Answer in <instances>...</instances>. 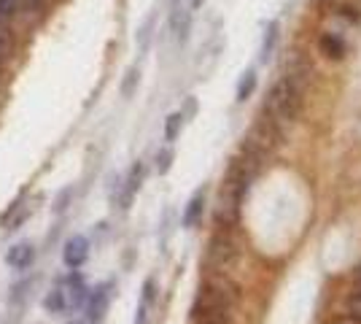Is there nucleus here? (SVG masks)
Instances as JSON below:
<instances>
[{
    "mask_svg": "<svg viewBox=\"0 0 361 324\" xmlns=\"http://www.w3.org/2000/svg\"><path fill=\"white\" fill-rule=\"evenodd\" d=\"M87 260H90V241H87V235H73L65 244V248H62V263L68 265L71 270H78Z\"/></svg>",
    "mask_w": 361,
    "mask_h": 324,
    "instance_id": "f257e3e1",
    "label": "nucleus"
},
{
    "mask_svg": "<svg viewBox=\"0 0 361 324\" xmlns=\"http://www.w3.org/2000/svg\"><path fill=\"white\" fill-rule=\"evenodd\" d=\"M143 179H146V165H143V162H135L119 189V198H116L119 208H130V203H133V198L137 195V189H140V184H143Z\"/></svg>",
    "mask_w": 361,
    "mask_h": 324,
    "instance_id": "f03ea898",
    "label": "nucleus"
},
{
    "mask_svg": "<svg viewBox=\"0 0 361 324\" xmlns=\"http://www.w3.org/2000/svg\"><path fill=\"white\" fill-rule=\"evenodd\" d=\"M170 30L176 35L178 44H186L189 30H192V11H186L180 6V0H173V11H170Z\"/></svg>",
    "mask_w": 361,
    "mask_h": 324,
    "instance_id": "7ed1b4c3",
    "label": "nucleus"
},
{
    "mask_svg": "<svg viewBox=\"0 0 361 324\" xmlns=\"http://www.w3.org/2000/svg\"><path fill=\"white\" fill-rule=\"evenodd\" d=\"M154 303H157V281H154V278H146L143 292H140V303H137V311H135V324H149L151 322Z\"/></svg>",
    "mask_w": 361,
    "mask_h": 324,
    "instance_id": "20e7f679",
    "label": "nucleus"
},
{
    "mask_svg": "<svg viewBox=\"0 0 361 324\" xmlns=\"http://www.w3.org/2000/svg\"><path fill=\"white\" fill-rule=\"evenodd\" d=\"M108 303H111L108 287H100V289H94V292L87 294V319H90V322H100L108 308Z\"/></svg>",
    "mask_w": 361,
    "mask_h": 324,
    "instance_id": "39448f33",
    "label": "nucleus"
},
{
    "mask_svg": "<svg viewBox=\"0 0 361 324\" xmlns=\"http://www.w3.org/2000/svg\"><path fill=\"white\" fill-rule=\"evenodd\" d=\"M35 260V248L30 244H14V246L8 248V254H6V263L11 265L14 270H27Z\"/></svg>",
    "mask_w": 361,
    "mask_h": 324,
    "instance_id": "423d86ee",
    "label": "nucleus"
},
{
    "mask_svg": "<svg viewBox=\"0 0 361 324\" xmlns=\"http://www.w3.org/2000/svg\"><path fill=\"white\" fill-rule=\"evenodd\" d=\"M202 211H205V186H200L192 200L186 203V211H183V227H195L197 222L202 219Z\"/></svg>",
    "mask_w": 361,
    "mask_h": 324,
    "instance_id": "0eeeda50",
    "label": "nucleus"
},
{
    "mask_svg": "<svg viewBox=\"0 0 361 324\" xmlns=\"http://www.w3.org/2000/svg\"><path fill=\"white\" fill-rule=\"evenodd\" d=\"M321 54L326 57V60H343L345 57V52H348V47H345V41L337 35V32H326L324 38H321Z\"/></svg>",
    "mask_w": 361,
    "mask_h": 324,
    "instance_id": "6e6552de",
    "label": "nucleus"
},
{
    "mask_svg": "<svg viewBox=\"0 0 361 324\" xmlns=\"http://www.w3.org/2000/svg\"><path fill=\"white\" fill-rule=\"evenodd\" d=\"M278 35H281V22H278V19H272L270 25H267V32H264V38H262L259 62H267L272 57V52H275V44H278Z\"/></svg>",
    "mask_w": 361,
    "mask_h": 324,
    "instance_id": "1a4fd4ad",
    "label": "nucleus"
},
{
    "mask_svg": "<svg viewBox=\"0 0 361 324\" xmlns=\"http://www.w3.org/2000/svg\"><path fill=\"white\" fill-rule=\"evenodd\" d=\"M256 90V71H245L240 76V81H238V92H235V100L238 103H245L251 95H254Z\"/></svg>",
    "mask_w": 361,
    "mask_h": 324,
    "instance_id": "9d476101",
    "label": "nucleus"
},
{
    "mask_svg": "<svg viewBox=\"0 0 361 324\" xmlns=\"http://www.w3.org/2000/svg\"><path fill=\"white\" fill-rule=\"evenodd\" d=\"M183 122H186V116L180 114V111H176V114H170L165 122V140L167 143H173V140L180 136V130H183Z\"/></svg>",
    "mask_w": 361,
    "mask_h": 324,
    "instance_id": "9b49d317",
    "label": "nucleus"
},
{
    "mask_svg": "<svg viewBox=\"0 0 361 324\" xmlns=\"http://www.w3.org/2000/svg\"><path fill=\"white\" fill-rule=\"evenodd\" d=\"M154 28H157V14H149L146 16V22L140 25V30H137V47H140V52H146V49H149Z\"/></svg>",
    "mask_w": 361,
    "mask_h": 324,
    "instance_id": "f8f14e48",
    "label": "nucleus"
},
{
    "mask_svg": "<svg viewBox=\"0 0 361 324\" xmlns=\"http://www.w3.org/2000/svg\"><path fill=\"white\" fill-rule=\"evenodd\" d=\"M14 54V35H11V28L8 25H0V65Z\"/></svg>",
    "mask_w": 361,
    "mask_h": 324,
    "instance_id": "ddd939ff",
    "label": "nucleus"
},
{
    "mask_svg": "<svg viewBox=\"0 0 361 324\" xmlns=\"http://www.w3.org/2000/svg\"><path fill=\"white\" fill-rule=\"evenodd\" d=\"M137 84H140V68L133 65V68L124 73V81H121V97H133L137 90Z\"/></svg>",
    "mask_w": 361,
    "mask_h": 324,
    "instance_id": "4468645a",
    "label": "nucleus"
},
{
    "mask_svg": "<svg viewBox=\"0 0 361 324\" xmlns=\"http://www.w3.org/2000/svg\"><path fill=\"white\" fill-rule=\"evenodd\" d=\"M19 11V0H0V25H11Z\"/></svg>",
    "mask_w": 361,
    "mask_h": 324,
    "instance_id": "2eb2a0df",
    "label": "nucleus"
},
{
    "mask_svg": "<svg viewBox=\"0 0 361 324\" xmlns=\"http://www.w3.org/2000/svg\"><path fill=\"white\" fill-rule=\"evenodd\" d=\"M170 165H173V149H162V152L157 155V170L165 176L167 170H170Z\"/></svg>",
    "mask_w": 361,
    "mask_h": 324,
    "instance_id": "dca6fc26",
    "label": "nucleus"
},
{
    "mask_svg": "<svg viewBox=\"0 0 361 324\" xmlns=\"http://www.w3.org/2000/svg\"><path fill=\"white\" fill-rule=\"evenodd\" d=\"M25 3H27V8H30L32 14H44V11L51 6V3H54V0H25Z\"/></svg>",
    "mask_w": 361,
    "mask_h": 324,
    "instance_id": "f3484780",
    "label": "nucleus"
},
{
    "mask_svg": "<svg viewBox=\"0 0 361 324\" xmlns=\"http://www.w3.org/2000/svg\"><path fill=\"white\" fill-rule=\"evenodd\" d=\"M348 311H350V316H353V319H361V292L353 294V297L348 300Z\"/></svg>",
    "mask_w": 361,
    "mask_h": 324,
    "instance_id": "a211bd4d",
    "label": "nucleus"
},
{
    "mask_svg": "<svg viewBox=\"0 0 361 324\" xmlns=\"http://www.w3.org/2000/svg\"><path fill=\"white\" fill-rule=\"evenodd\" d=\"M71 195H73V189H68V192H62L57 205H54V211H62V208H68V203H71Z\"/></svg>",
    "mask_w": 361,
    "mask_h": 324,
    "instance_id": "6ab92c4d",
    "label": "nucleus"
},
{
    "mask_svg": "<svg viewBox=\"0 0 361 324\" xmlns=\"http://www.w3.org/2000/svg\"><path fill=\"white\" fill-rule=\"evenodd\" d=\"M189 3H192V8H202V3H205V0H189Z\"/></svg>",
    "mask_w": 361,
    "mask_h": 324,
    "instance_id": "aec40b11",
    "label": "nucleus"
},
{
    "mask_svg": "<svg viewBox=\"0 0 361 324\" xmlns=\"http://www.w3.org/2000/svg\"><path fill=\"white\" fill-rule=\"evenodd\" d=\"M0 68H3V65H0Z\"/></svg>",
    "mask_w": 361,
    "mask_h": 324,
    "instance_id": "412c9836",
    "label": "nucleus"
},
{
    "mask_svg": "<svg viewBox=\"0 0 361 324\" xmlns=\"http://www.w3.org/2000/svg\"><path fill=\"white\" fill-rule=\"evenodd\" d=\"M359 276H361V273H359Z\"/></svg>",
    "mask_w": 361,
    "mask_h": 324,
    "instance_id": "4be33fe9",
    "label": "nucleus"
}]
</instances>
